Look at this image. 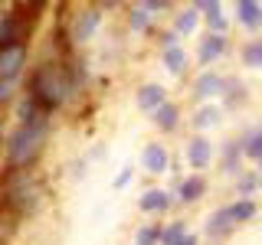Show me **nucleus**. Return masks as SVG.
I'll use <instances>...</instances> for the list:
<instances>
[{
    "mask_svg": "<svg viewBox=\"0 0 262 245\" xmlns=\"http://www.w3.org/2000/svg\"><path fill=\"white\" fill-rule=\"evenodd\" d=\"M164 65H167L174 76H180V72H184V65H187V53H184V46H170V49H164Z\"/></svg>",
    "mask_w": 262,
    "mask_h": 245,
    "instance_id": "23",
    "label": "nucleus"
},
{
    "mask_svg": "<svg viewBox=\"0 0 262 245\" xmlns=\"http://www.w3.org/2000/svg\"><path fill=\"white\" fill-rule=\"evenodd\" d=\"M144 7H147V13H154V10H167L170 4H167V0H147Z\"/></svg>",
    "mask_w": 262,
    "mask_h": 245,
    "instance_id": "29",
    "label": "nucleus"
},
{
    "mask_svg": "<svg viewBox=\"0 0 262 245\" xmlns=\"http://www.w3.org/2000/svg\"><path fill=\"white\" fill-rule=\"evenodd\" d=\"M256 212H259L256 200H236V203H229V216H233L236 226H239V223H252Z\"/></svg>",
    "mask_w": 262,
    "mask_h": 245,
    "instance_id": "15",
    "label": "nucleus"
},
{
    "mask_svg": "<svg viewBox=\"0 0 262 245\" xmlns=\"http://www.w3.org/2000/svg\"><path fill=\"white\" fill-rule=\"evenodd\" d=\"M196 20H200V16H196V7H190V10H184V13H177V20H174V33H193L196 30Z\"/></svg>",
    "mask_w": 262,
    "mask_h": 245,
    "instance_id": "25",
    "label": "nucleus"
},
{
    "mask_svg": "<svg viewBox=\"0 0 262 245\" xmlns=\"http://www.w3.org/2000/svg\"><path fill=\"white\" fill-rule=\"evenodd\" d=\"M102 23V13H98V7H89V10H82L76 16V23H72V43H85V39H92L95 27Z\"/></svg>",
    "mask_w": 262,
    "mask_h": 245,
    "instance_id": "8",
    "label": "nucleus"
},
{
    "mask_svg": "<svg viewBox=\"0 0 262 245\" xmlns=\"http://www.w3.org/2000/svg\"><path fill=\"white\" fill-rule=\"evenodd\" d=\"M223 98H226V105H236L239 98H246V88H243L236 79H226V92H223Z\"/></svg>",
    "mask_w": 262,
    "mask_h": 245,
    "instance_id": "27",
    "label": "nucleus"
},
{
    "mask_svg": "<svg viewBox=\"0 0 262 245\" xmlns=\"http://www.w3.org/2000/svg\"><path fill=\"white\" fill-rule=\"evenodd\" d=\"M243 65H249V69H262V39H249V43L243 46Z\"/></svg>",
    "mask_w": 262,
    "mask_h": 245,
    "instance_id": "22",
    "label": "nucleus"
},
{
    "mask_svg": "<svg viewBox=\"0 0 262 245\" xmlns=\"http://www.w3.org/2000/svg\"><path fill=\"white\" fill-rule=\"evenodd\" d=\"M187 163H190L193 170H203V167H210V160H213V144L207 141V137H190L187 141Z\"/></svg>",
    "mask_w": 262,
    "mask_h": 245,
    "instance_id": "7",
    "label": "nucleus"
},
{
    "mask_svg": "<svg viewBox=\"0 0 262 245\" xmlns=\"http://www.w3.org/2000/svg\"><path fill=\"white\" fill-rule=\"evenodd\" d=\"M233 229H236V223H233V216H229V206H220L207 223V235L210 239H226Z\"/></svg>",
    "mask_w": 262,
    "mask_h": 245,
    "instance_id": "12",
    "label": "nucleus"
},
{
    "mask_svg": "<svg viewBox=\"0 0 262 245\" xmlns=\"http://www.w3.org/2000/svg\"><path fill=\"white\" fill-rule=\"evenodd\" d=\"M184 245H196V235L190 232V235H187V239H184Z\"/></svg>",
    "mask_w": 262,
    "mask_h": 245,
    "instance_id": "31",
    "label": "nucleus"
},
{
    "mask_svg": "<svg viewBox=\"0 0 262 245\" xmlns=\"http://www.w3.org/2000/svg\"><path fill=\"white\" fill-rule=\"evenodd\" d=\"M220 118H223V114H220L216 105H203V108L193 114V128H196V131H207V128H213V125H220Z\"/></svg>",
    "mask_w": 262,
    "mask_h": 245,
    "instance_id": "18",
    "label": "nucleus"
},
{
    "mask_svg": "<svg viewBox=\"0 0 262 245\" xmlns=\"http://www.w3.org/2000/svg\"><path fill=\"white\" fill-rule=\"evenodd\" d=\"M147 20H151V13H147V7H144V4L131 10V30H144V27H147Z\"/></svg>",
    "mask_w": 262,
    "mask_h": 245,
    "instance_id": "28",
    "label": "nucleus"
},
{
    "mask_svg": "<svg viewBox=\"0 0 262 245\" xmlns=\"http://www.w3.org/2000/svg\"><path fill=\"white\" fill-rule=\"evenodd\" d=\"M196 10L207 13V23L213 27V33H216V36H226V16H223L220 0H200V4H196Z\"/></svg>",
    "mask_w": 262,
    "mask_h": 245,
    "instance_id": "13",
    "label": "nucleus"
},
{
    "mask_svg": "<svg viewBox=\"0 0 262 245\" xmlns=\"http://www.w3.org/2000/svg\"><path fill=\"white\" fill-rule=\"evenodd\" d=\"M141 167L147 170V174H167V167H170V154H167V147L164 144H147L144 151H141Z\"/></svg>",
    "mask_w": 262,
    "mask_h": 245,
    "instance_id": "6",
    "label": "nucleus"
},
{
    "mask_svg": "<svg viewBox=\"0 0 262 245\" xmlns=\"http://www.w3.org/2000/svg\"><path fill=\"white\" fill-rule=\"evenodd\" d=\"M259 186H262V177H259V174H239V180H236L239 200H252V193H256Z\"/></svg>",
    "mask_w": 262,
    "mask_h": 245,
    "instance_id": "24",
    "label": "nucleus"
},
{
    "mask_svg": "<svg viewBox=\"0 0 262 245\" xmlns=\"http://www.w3.org/2000/svg\"><path fill=\"white\" fill-rule=\"evenodd\" d=\"M158 242H161V229L158 226H141L138 229L135 245H158Z\"/></svg>",
    "mask_w": 262,
    "mask_h": 245,
    "instance_id": "26",
    "label": "nucleus"
},
{
    "mask_svg": "<svg viewBox=\"0 0 262 245\" xmlns=\"http://www.w3.org/2000/svg\"><path fill=\"white\" fill-rule=\"evenodd\" d=\"M144 212H164L170 206V193H164V190H147L141 196V203H138Z\"/></svg>",
    "mask_w": 262,
    "mask_h": 245,
    "instance_id": "16",
    "label": "nucleus"
},
{
    "mask_svg": "<svg viewBox=\"0 0 262 245\" xmlns=\"http://www.w3.org/2000/svg\"><path fill=\"white\" fill-rule=\"evenodd\" d=\"M203 193H207V180H203L200 174L180 180V200H184V203H196Z\"/></svg>",
    "mask_w": 262,
    "mask_h": 245,
    "instance_id": "14",
    "label": "nucleus"
},
{
    "mask_svg": "<svg viewBox=\"0 0 262 245\" xmlns=\"http://www.w3.org/2000/svg\"><path fill=\"white\" fill-rule=\"evenodd\" d=\"M4 206L13 209L16 216L23 212H33L39 206V186L33 183V177L27 170H13L10 180H7V193H4Z\"/></svg>",
    "mask_w": 262,
    "mask_h": 245,
    "instance_id": "3",
    "label": "nucleus"
},
{
    "mask_svg": "<svg viewBox=\"0 0 262 245\" xmlns=\"http://www.w3.org/2000/svg\"><path fill=\"white\" fill-rule=\"evenodd\" d=\"M161 105H167V92H164V85H154V82H151V85L138 88V108H141V111L154 114Z\"/></svg>",
    "mask_w": 262,
    "mask_h": 245,
    "instance_id": "10",
    "label": "nucleus"
},
{
    "mask_svg": "<svg viewBox=\"0 0 262 245\" xmlns=\"http://www.w3.org/2000/svg\"><path fill=\"white\" fill-rule=\"evenodd\" d=\"M256 163H259V170H262V157H259V160H256Z\"/></svg>",
    "mask_w": 262,
    "mask_h": 245,
    "instance_id": "32",
    "label": "nucleus"
},
{
    "mask_svg": "<svg viewBox=\"0 0 262 245\" xmlns=\"http://www.w3.org/2000/svg\"><path fill=\"white\" fill-rule=\"evenodd\" d=\"M226 92V79L220 72H200V79L193 82V98L196 102H207V98H220Z\"/></svg>",
    "mask_w": 262,
    "mask_h": 245,
    "instance_id": "5",
    "label": "nucleus"
},
{
    "mask_svg": "<svg viewBox=\"0 0 262 245\" xmlns=\"http://www.w3.org/2000/svg\"><path fill=\"white\" fill-rule=\"evenodd\" d=\"M236 23L246 30H259L262 27V4L259 0H239L236 4Z\"/></svg>",
    "mask_w": 262,
    "mask_h": 245,
    "instance_id": "9",
    "label": "nucleus"
},
{
    "mask_svg": "<svg viewBox=\"0 0 262 245\" xmlns=\"http://www.w3.org/2000/svg\"><path fill=\"white\" fill-rule=\"evenodd\" d=\"M239 157H243V141H226V147H223V170L226 174L239 170Z\"/></svg>",
    "mask_w": 262,
    "mask_h": 245,
    "instance_id": "20",
    "label": "nucleus"
},
{
    "mask_svg": "<svg viewBox=\"0 0 262 245\" xmlns=\"http://www.w3.org/2000/svg\"><path fill=\"white\" fill-rule=\"evenodd\" d=\"M243 157H252V160L262 157V128L243 134Z\"/></svg>",
    "mask_w": 262,
    "mask_h": 245,
    "instance_id": "19",
    "label": "nucleus"
},
{
    "mask_svg": "<svg viewBox=\"0 0 262 245\" xmlns=\"http://www.w3.org/2000/svg\"><path fill=\"white\" fill-rule=\"evenodd\" d=\"M226 36H216V33H210L207 39H200V53H196V59H200V65H210V62H216L220 56L226 53Z\"/></svg>",
    "mask_w": 262,
    "mask_h": 245,
    "instance_id": "11",
    "label": "nucleus"
},
{
    "mask_svg": "<svg viewBox=\"0 0 262 245\" xmlns=\"http://www.w3.org/2000/svg\"><path fill=\"white\" fill-rule=\"evenodd\" d=\"M46 131L49 125H20L13 131L10 144H7V154H10V167H27L39 157L46 141Z\"/></svg>",
    "mask_w": 262,
    "mask_h": 245,
    "instance_id": "2",
    "label": "nucleus"
},
{
    "mask_svg": "<svg viewBox=\"0 0 262 245\" xmlns=\"http://www.w3.org/2000/svg\"><path fill=\"white\" fill-rule=\"evenodd\" d=\"M76 82H79V76L72 69H66L59 62H43L30 79V95L27 98L33 105H39L43 111H53L69 98V92L76 88Z\"/></svg>",
    "mask_w": 262,
    "mask_h": 245,
    "instance_id": "1",
    "label": "nucleus"
},
{
    "mask_svg": "<svg viewBox=\"0 0 262 245\" xmlns=\"http://www.w3.org/2000/svg\"><path fill=\"white\" fill-rule=\"evenodd\" d=\"M27 62V46H7L0 49V85H13Z\"/></svg>",
    "mask_w": 262,
    "mask_h": 245,
    "instance_id": "4",
    "label": "nucleus"
},
{
    "mask_svg": "<svg viewBox=\"0 0 262 245\" xmlns=\"http://www.w3.org/2000/svg\"><path fill=\"white\" fill-rule=\"evenodd\" d=\"M187 235H190V232H187V226L177 219V223H170L167 229H161V245H184Z\"/></svg>",
    "mask_w": 262,
    "mask_h": 245,
    "instance_id": "21",
    "label": "nucleus"
},
{
    "mask_svg": "<svg viewBox=\"0 0 262 245\" xmlns=\"http://www.w3.org/2000/svg\"><path fill=\"white\" fill-rule=\"evenodd\" d=\"M177 118H180V111H177V105L174 102H167V105H161L158 111H154V125H158L161 131H174L177 128Z\"/></svg>",
    "mask_w": 262,
    "mask_h": 245,
    "instance_id": "17",
    "label": "nucleus"
},
{
    "mask_svg": "<svg viewBox=\"0 0 262 245\" xmlns=\"http://www.w3.org/2000/svg\"><path fill=\"white\" fill-rule=\"evenodd\" d=\"M128 180H131V167H125V170L118 174V180H115V190H121V186H125Z\"/></svg>",
    "mask_w": 262,
    "mask_h": 245,
    "instance_id": "30",
    "label": "nucleus"
}]
</instances>
